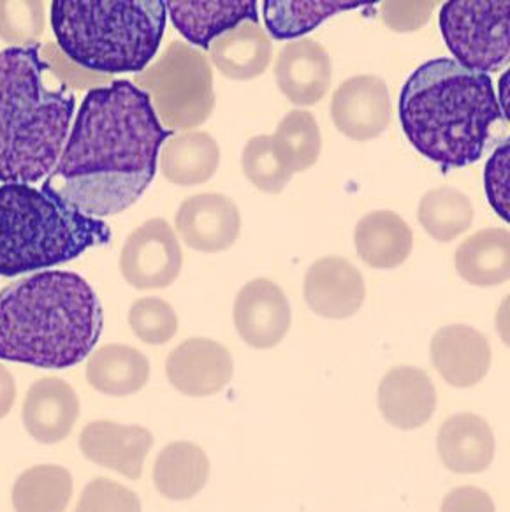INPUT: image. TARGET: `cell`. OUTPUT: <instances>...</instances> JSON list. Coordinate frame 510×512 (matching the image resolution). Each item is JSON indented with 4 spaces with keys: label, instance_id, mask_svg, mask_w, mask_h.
<instances>
[{
    "label": "cell",
    "instance_id": "1",
    "mask_svg": "<svg viewBox=\"0 0 510 512\" xmlns=\"http://www.w3.org/2000/svg\"><path fill=\"white\" fill-rule=\"evenodd\" d=\"M171 136L148 94L131 81L92 88L43 192L95 219L124 212L152 183Z\"/></svg>",
    "mask_w": 510,
    "mask_h": 512
},
{
    "label": "cell",
    "instance_id": "2",
    "mask_svg": "<svg viewBox=\"0 0 510 512\" xmlns=\"http://www.w3.org/2000/svg\"><path fill=\"white\" fill-rule=\"evenodd\" d=\"M101 301L73 271H39L0 291V359L64 370L101 338Z\"/></svg>",
    "mask_w": 510,
    "mask_h": 512
},
{
    "label": "cell",
    "instance_id": "3",
    "mask_svg": "<svg viewBox=\"0 0 510 512\" xmlns=\"http://www.w3.org/2000/svg\"><path fill=\"white\" fill-rule=\"evenodd\" d=\"M502 118L493 80L456 60L424 62L400 96V122L410 145L444 168L481 159L491 125Z\"/></svg>",
    "mask_w": 510,
    "mask_h": 512
},
{
    "label": "cell",
    "instance_id": "4",
    "mask_svg": "<svg viewBox=\"0 0 510 512\" xmlns=\"http://www.w3.org/2000/svg\"><path fill=\"white\" fill-rule=\"evenodd\" d=\"M76 97L41 57V44L0 52V182L36 183L66 147Z\"/></svg>",
    "mask_w": 510,
    "mask_h": 512
},
{
    "label": "cell",
    "instance_id": "5",
    "mask_svg": "<svg viewBox=\"0 0 510 512\" xmlns=\"http://www.w3.org/2000/svg\"><path fill=\"white\" fill-rule=\"evenodd\" d=\"M168 11L164 0H53L51 27L60 50L88 71H145L159 52Z\"/></svg>",
    "mask_w": 510,
    "mask_h": 512
},
{
    "label": "cell",
    "instance_id": "6",
    "mask_svg": "<svg viewBox=\"0 0 510 512\" xmlns=\"http://www.w3.org/2000/svg\"><path fill=\"white\" fill-rule=\"evenodd\" d=\"M106 222L78 212L27 183L0 187V277H16L69 263L108 245Z\"/></svg>",
    "mask_w": 510,
    "mask_h": 512
},
{
    "label": "cell",
    "instance_id": "7",
    "mask_svg": "<svg viewBox=\"0 0 510 512\" xmlns=\"http://www.w3.org/2000/svg\"><path fill=\"white\" fill-rule=\"evenodd\" d=\"M136 83L148 94L155 115L168 131L194 129L212 117V67L194 46L173 41L153 66L136 74Z\"/></svg>",
    "mask_w": 510,
    "mask_h": 512
},
{
    "label": "cell",
    "instance_id": "8",
    "mask_svg": "<svg viewBox=\"0 0 510 512\" xmlns=\"http://www.w3.org/2000/svg\"><path fill=\"white\" fill-rule=\"evenodd\" d=\"M456 62L479 73H495L509 62V0H451L438 16Z\"/></svg>",
    "mask_w": 510,
    "mask_h": 512
},
{
    "label": "cell",
    "instance_id": "9",
    "mask_svg": "<svg viewBox=\"0 0 510 512\" xmlns=\"http://www.w3.org/2000/svg\"><path fill=\"white\" fill-rule=\"evenodd\" d=\"M182 249L164 219L146 220L132 231L120 254V271L139 291L166 289L182 271Z\"/></svg>",
    "mask_w": 510,
    "mask_h": 512
},
{
    "label": "cell",
    "instance_id": "10",
    "mask_svg": "<svg viewBox=\"0 0 510 512\" xmlns=\"http://www.w3.org/2000/svg\"><path fill=\"white\" fill-rule=\"evenodd\" d=\"M233 317L243 342L254 349H271L291 328V305L275 282L255 278L236 296Z\"/></svg>",
    "mask_w": 510,
    "mask_h": 512
},
{
    "label": "cell",
    "instance_id": "11",
    "mask_svg": "<svg viewBox=\"0 0 510 512\" xmlns=\"http://www.w3.org/2000/svg\"><path fill=\"white\" fill-rule=\"evenodd\" d=\"M331 117L336 129L347 138L354 141L379 138L391 117L386 81L372 74L343 81L333 96Z\"/></svg>",
    "mask_w": 510,
    "mask_h": 512
},
{
    "label": "cell",
    "instance_id": "12",
    "mask_svg": "<svg viewBox=\"0 0 510 512\" xmlns=\"http://www.w3.org/2000/svg\"><path fill=\"white\" fill-rule=\"evenodd\" d=\"M233 358L224 345L210 338H190L178 345L166 361V374L182 395H217L233 379Z\"/></svg>",
    "mask_w": 510,
    "mask_h": 512
},
{
    "label": "cell",
    "instance_id": "13",
    "mask_svg": "<svg viewBox=\"0 0 510 512\" xmlns=\"http://www.w3.org/2000/svg\"><path fill=\"white\" fill-rule=\"evenodd\" d=\"M175 222L190 249L208 254L231 249L240 236L238 206L222 194H197L185 199Z\"/></svg>",
    "mask_w": 510,
    "mask_h": 512
},
{
    "label": "cell",
    "instance_id": "14",
    "mask_svg": "<svg viewBox=\"0 0 510 512\" xmlns=\"http://www.w3.org/2000/svg\"><path fill=\"white\" fill-rule=\"evenodd\" d=\"M365 280L354 264L342 257H322L305 275V300L324 319H349L363 307Z\"/></svg>",
    "mask_w": 510,
    "mask_h": 512
},
{
    "label": "cell",
    "instance_id": "15",
    "mask_svg": "<svg viewBox=\"0 0 510 512\" xmlns=\"http://www.w3.org/2000/svg\"><path fill=\"white\" fill-rule=\"evenodd\" d=\"M152 446L153 435L143 426H125L106 419L88 423L80 435L81 453L88 461L129 479L141 477Z\"/></svg>",
    "mask_w": 510,
    "mask_h": 512
},
{
    "label": "cell",
    "instance_id": "16",
    "mask_svg": "<svg viewBox=\"0 0 510 512\" xmlns=\"http://www.w3.org/2000/svg\"><path fill=\"white\" fill-rule=\"evenodd\" d=\"M431 363L452 388H472L486 377L491 366V347L481 331L452 324L431 340Z\"/></svg>",
    "mask_w": 510,
    "mask_h": 512
},
{
    "label": "cell",
    "instance_id": "17",
    "mask_svg": "<svg viewBox=\"0 0 510 512\" xmlns=\"http://www.w3.org/2000/svg\"><path fill=\"white\" fill-rule=\"evenodd\" d=\"M333 64L326 48L315 39H299L284 46L275 64L280 92L298 106H314L328 94Z\"/></svg>",
    "mask_w": 510,
    "mask_h": 512
},
{
    "label": "cell",
    "instance_id": "18",
    "mask_svg": "<svg viewBox=\"0 0 510 512\" xmlns=\"http://www.w3.org/2000/svg\"><path fill=\"white\" fill-rule=\"evenodd\" d=\"M23 426L41 444H59L73 432L80 416V398L59 377H43L30 386L23 400Z\"/></svg>",
    "mask_w": 510,
    "mask_h": 512
},
{
    "label": "cell",
    "instance_id": "19",
    "mask_svg": "<svg viewBox=\"0 0 510 512\" xmlns=\"http://www.w3.org/2000/svg\"><path fill=\"white\" fill-rule=\"evenodd\" d=\"M379 407L387 423L400 430L426 425L437 409V391L430 377L416 366H398L379 386Z\"/></svg>",
    "mask_w": 510,
    "mask_h": 512
},
{
    "label": "cell",
    "instance_id": "20",
    "mask_svg": "<svg viewBox=\"0 0 510 512\" xmlns=\"http://www.w3.org/2000/svg\"><path fill=\"white\" fill-rule=\"evenodd\" d=\"M166 11L178 32L189 43L210 50L217 37L243 22H259L255 0H168Z\"/></svg>",
    "mask_w": 510,
    "mask_h": 512
},
{
    "label": "cell",
    "instance_id": "21",
    "mask_svg": "<svg viewBox=\"0 0 510 512\" xmlns=\"http://www.w3.org/2000/svg\"><path fill=\"white\" fill-rule=\"evenodd\" d=\"M440 460L456 474H481L495 460V433L486 419L463 412L445 421L437 442Z\"/></svg>",
    "mask_w": 510,
    "mask_h": 512
},
{
    "label": "cell",
    "instance_id": "22",
    "mask_svg": "<svg viewBox=\"0 0 510 512\" xmlns=\"http://www.w3.org/2000/svg\"><path fill=\"white\" fill-rule=\"evenodd\" d=\"M357 254L368 266L391 270L407 261L414 235L398 213L379 210L359 220L354 233Z\"/></svg>",
    "mask_w": 510,
    "mask_h": 512
},
{
    "label": "cell",
    "instance_id": "23",
    "mask_svg": "<svg viewBox=\"0 0 510 512\" xmlns=\"http://www.w3.org/2000/svg\"><path fill=\"white\" fill-rule=\"evenodd\" d=\"M213 64L231 80H252L268 69L273 44L257 23L243 22L210 46Z\"/></svg>",
    "mask_w": 510,
    "mask_h": 512
},
{
    "label": "cell",
    "instance_id": "24",
    "mask_svg": "<svg viewBox=\"0 0 510 512\" xmlns=\"http://www.w3.org/2000/svg\"><path fill=\"white\" fill-rule=\"evenodd\" d=\"M459 277L477 287H495L510 277L507 229H482L459 245L454 256Z\"/></svg>",
    "mask_w": 510,
    "mask_h": 512
},
{
    "label": "cell",
    "instance_id": "25",
    "mask_svg": "<svg viewBox=\"0 0 510 512\" xmlns=\"http://www.w3.org/2000/svg\"><path fill=\"white\" fill-rule=\"evenodd\" d=\"M148 377V359L129 345H102L88 358V384L102 395H134L145 388Z\"/></svg>",
    "mask_w": 510,
    "mask_h": 512
},
{
    "label": "cell",
    "instance_id": "26",
    "mask_svg": "<svg viewBox=\"0 0 510 512\" xmlns=\"http://www.w3.org/2000/svg\"><path fill=\"white\" fill-rule=\"evenodd\" d=\"M210 461L201 447L190 442H175L162 449L153 465V483L169 500L196 497L208 483Z\"/></svg>",
    "mask_w": 510,
    "mask_h": 512
},
{
    "label": "cell",
    "instance_id": "27",
    "mask_svg": "<svg viewBox=\"0 0 510 512\" xmlns=\"http://www.w3.org/2000/svg\"><path fill=\"white\" fill-rule=\"evenodd\" d=\"M219 164V145L206 132H185L171 136L162 150V173L166 180L182 187L212 180Z\"/></svg>",
    "mask_w": 510,
    "mask_h": 512
},
{
    "label": "cell",
    "instance_id": "28",
    "mask_svg": "<svg viewBox=\"0 0 510 512\" xmlns=\"http://www.w3.org/2000/svg\"><path fill=\"white\" fill-rule=\"evenodd\" d=\"M372 2L363 0H266L264 22L273 39L284 41L305 36L319 27L329 16L349 9L361 8Z\"/></svg>",
    "mask_w": 510,
    "mask_h": 512
},
{
    "label": "cell",
    "instance_id": "29",
    "mask_svg": "<svg viewBox=\"0 0 510 512\" xmlns=\"http://www.w3.org/2000/svg\"><path fill=\"white\" fill-rule=\"evenodd\" d=\"M73 497V477L60 465H36L16 479V511H64Z\"/></svg>",
    "mask_w": 510,
    "mask_h": 512
},
{
    "label": "cell",
    "instance_id": "30",
    "mask_svg": "<svg viewBox=\"0 0 510 512\" xmlns=\"http://www.w3.org/2000/svg\"><path fill=\"white\" fill-rule=\"evenodd\" d=\"M271 138L278 161L291 175L312 168L321 155V131L314 115L308 111L287 113Z\"/></svg>",
    "mask_w": 510,
    "mask_h": 512
},
{
    "label": "cell",
    "instance_id": "31",
    "mask_svg": "<svg viewBox=\"0 0 510 512\" xmlns=\"http://www.w3.org/2000/svg\"><path fill=\"white\" fill-rule=\"evenodd\" d=\"M474 220V206L468 196L452 187H440L424 194L419 203V222L437 242L447 243L463 235Z\"/></svg>",
    "mask_w": 510,
    "mask_h": 512
},
{
    "label": "cell",
    "instance_id": "32",
    "mask_svg": "<svg viewBox=\"0 0 510 512\" xmlns=\"http://www.w3.org/2000/svg\"><path fill=\"white\" fill-rule=\"evenodd\" d=\"M241 164L248 180L266 194H280L285 185L291 182V173L278 161L273 150L271 136H255L250 139L241 155Z\"/></svg>",
    "mask_w": 510,
    "mask_h": 512
},
{
    "label": "cell",
    "instance_id": "33",
    "mask_svg": "<svg viewBox=\"0 0 510 512\" xmlns=\"http://www.w3.org/2000/svg\"><path fill=\"white\" fill-rule=\"evenodd\" d=\"M132 333L148 345L168 344L178 331L175 308L161 298L134 301L129 312Z\"/></svg>",
    "mask_w": 510,
    "mask_h": 512
},
{
    "label": "cell",
    "instance_id": "34",
    "mask_svg": "<svg viewBox=\"0 0 510 512\" xmlns=\"http://www.w3.org/2000/svg\"><path fill=\"white\" fill-rule=\"evenodd\" d=\"M43 4L0 2V37L15 46H30L43 34Z\"/></svg>",
    "mask_w": 510,
    "mask_h": 512
},
{
    "label": "cell",
    "instance_id": "35",
    "mask_svg": "<svg viewBox=\"0 0 510 512\" xmlns=\"http://www.w3.org/2000/svg\"><path fill=\"white\" fill-rule=\"evenodd\" d=\"M78 511H139L136 493L106 477L94 479L81 493Z\"/></svg>",
    "mask_w": 510,
    "mask_h": 512
},
{
    "label": "cell",
    "instance_id": "36",
    "mask_svg": "<svg viewBox=\"0 0 510 512\" xmlns=\"http://www.w3.org/2000/svg\"><path fill=\"white\" fill-rule=\"evenodd\" d=\"M486 196L489 205L498 213L500 219L510 220V145L509 139L496 148L484 171Z\"/></svg>",
    "mask_w": 510,
    "mask_h": 512
},
{
    "label": "cell",
    "instance_id": "37",
    "mask_svg": "<svg viewBox=\"0 0 510 512\" xmlns=\"http://www.w3.org/2000/svg\"><path fill=\"white\" fill-rule=\"evenodd\" d=\"M16 400V384L8 368L0 365V419L9 414Z\"/></svg>",
    "mask_w": 510,
    "mask_h": 512
}]
</instances>
